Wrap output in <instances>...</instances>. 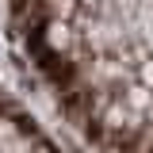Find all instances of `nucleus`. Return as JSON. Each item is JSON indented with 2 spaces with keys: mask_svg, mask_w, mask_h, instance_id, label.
I'll list each match as a JSON object with an SVG mask.
<instances>
[{
  "mask_svg": "<svg viewBox=\"0 0 153 153\" xmlns=\"http://www.w3.org/2000/svg\"><path fill=\"white\" fill-rule=\"evenodd\" d=\"M12 12L76 130L100 153H153V0H12Z\"/></svg>",
  "mask_w": 153,
  "mask_h": 153,
  "instance_id": "nucleus-1",
  "label": "nucleus"
},
{
  "mask_svg": "<svg viewBox=\"0 0 153 153\" xmlns=\"http://www.w3.org/2000/svg\"><path fill=\"white\" fill-rule=\"evenodd\" d=\"M0 153H57V146L35 119L12 103H0Z\"/></svg>",
  "mask_w": 153,
  "mask_h": 153,
  "instance_id": "nucleus-2",
  "label": "nucleus"
}]
</instances>
